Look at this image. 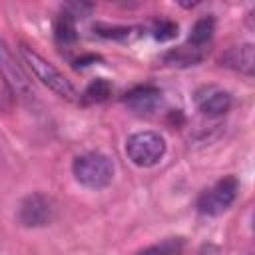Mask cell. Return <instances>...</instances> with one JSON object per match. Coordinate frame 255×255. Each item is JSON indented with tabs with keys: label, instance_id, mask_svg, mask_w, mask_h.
<instances>
[{
	"label": "cell",
	"instance_id": "1",
	"mask_svg": "<svg viewBox=\"0 0 255 255\" xmlns=\"http://www.w3.org/2000/svg\"><path fill=\"white\" fill-rule=\"evenodd\" d=\"M20 56L24 60V64L28 66V70L46 86L50 88L54 94H58L64 100H76V88L72 86V82L54 66L50 64L46 58H42L38 52H34L32 48H28L26 44L20 46Z\"/></svg>",
	"mask_w": 255,
	"mask_h": 255
},
{
	"label": "cell",
	"instance_id": "2",
	"mask_svg": "<svg viewBox=\"0 0 255 255\" xmlns=\"http://www.w3.org/2000/svg\"><path fill=\"white\" fill-rule=\"evenodd\" d=\"M72 171L74 177L78 179V183H82L88 189H102L106 185H110L112 177H114V163L108 155L104 153H84L78 155L72 163Z\"/></svg>",
	"mask_w": 255,
	"mask_h": 255
},
{
	"label": "cell",
	"instance_id": "3",
	"mask_svg": "<svg viewBox=\"0 0 255 255\" xmlns=\"http://www.w3.org/2000/svg\"><path fill=\"white\" fill-rule=\"evenodd\" d=\"M0 78L6 84V88L22 102H30L34 100L36 92L32 86L30 76L26 74L24 66L16 60V56L12 54V50L0 40Z\"/></svg>",
	"mask_w": 255,
	"mask_h": 255
},
{
	"label": "cell",
	"instance_id": "4",
	"mask_svg": "<svg viewBox=\"0 0 255 255\" xmlns=\"http://www.w3.org/2000/svg\"><path fill=\"white\" fill-rule=\"evenodd\" d=\"M126 153L137 167L155 165L165 153V139L155 131H137L128 137Z\"/></svg>",
	"mask_w": 255,
	"mask_h": 255
},
{
	"label": "cell",
	"instance_id": "5",
	"mask_svg": "<svg viewBox=\"0 0 255 255\" xmlns=\"http://www.w3.org/2000/svg\"><path fill=\"white\" fill-rule=\"evenodd\" d=\"M237 191H239L237 177L227 175V177L219 179L217 183H213L209 189H205L199 195L197 207L205 215H221L223 211H227L231 207V203L237 197Z\"/></svg>",
	"mask_w": 255,
	"mask_h": 255
},
{
	"label": "cell",
	"instance_id": "6",
	"mask_svg": "<svg viewBox=\"0 0 255 255\" xmlns=\"http://www.w3.org/2000/svg\"><path fill=\"white\" fill-rule=\"evenodd\" d=\"M54 215V205L52 199L46 197L44 193H30L26 195L16 211V217L20 225L24 227H44L52 221Z\"/></svg>",
	"mask_w": 255,
	"mask_h": 255
},
{
	"label": "cell",
	"instance_id": "7",
	"mask_svg": "<svg viewBox=\"0 0 255 255\" xmlns=\"http://www.w3.org/2000/svg\"><path fill=\"white\" fill-rule=\"evenodd\" d=\"M221 66L231 68L235 72H241L245 76H253L255 72V46L253 44H241L229 48L221 56Z\"/></svg>",
	"mask_w": 255,
	"mask_h": 255
},
{
	"label": "cell",
	"instance_id": "8",
	"mask_svg": "<svg viewBox=\"0 0 255 255\" xmlns=\"http://www.w3.org/2000/svg\"><path fill=\"white\" fill-rule=\"evenodd\" d=\"M126 106L137 114H149L153 112L161 102V92L155 86H137L124 98Z\"/></svg>",
	"mask_w": 255,
	"mask_h": 255
},
{
	"label": "cell",
	"instance_id": "9",
	"mask_svg": "<svg viewBox=\"0 0 255 255\" xmlns=\"http://www.w3.org/2000/svg\"><path fill=\"white\" fill-rule=\"evenodd\" d=\"M163 60L171 66H193L197 62L203 60V48H197V46H179L175 50H169Z\"/></svg>",
	"mask_w": 255,
	"mask_h": 255
},
{
	"label": "cell",
	"instance_id": "10",
	"mask_svg": "<svg viewBox=\"0 0 255 255\" xmlns=\"http://www.w3.org/2000/svg\"><path fill=\"white\" fill-rule=\"evenodd\" d=\"M231 108V96L227 92H211L199 102V110L207 116H223Z\"/></svg>",
	"mask_w": 255,
	"mask_h": 255
},
{
	"label": "cell",
	"instance_id": "11",
	"mask_svg": "<svg viewBox=\"0 0 255 255\" xmlns=\"http://www.w3.org/2000/svg\"><path fill=\"white\" fill-rule=\"evenodd\" d=\"M213 32H215V20L211 16H203L193 24V28L189 32V44L197 46V48H203L211 40Z\"/></svg>",
	"mask_w": 255,
	"mask_h": 255
},
{
	"label": "cell",
	"instance_id": "12",
	"mask_svg": "<svg viewBox=\"0 0 255 255\" xmlns=\"http://www.w3.org/2000/svg\"><path fill=\"white\" fill-rule=\"evenodd\" d=\"M54 36H56V40L60 42V44H72L74 40H76V20L70 16V14H66V12H62L60 16H58V20H56V24H54Z\"/></svg>",
	"mask_w": 255,
	"mask_h": 255
},
{
	"label": "cell",
	"instance_id": "13",
	"mask_svg": "<svg viewBox=\"0 0 255 255\" xmlns=\"http://www.w3.org/2000/svg\"><path fill=\"white\" fill-rule=\"evenodd\" d=\"M137 255H183V239H179V237L163 239L155 245L141 249Z\"/></svg>",
	"mask_w": 255,
	"mask_h": 255
},
{
	"label": "cell",
	"instance_id": "14",
	"mask_svg": "<svg viewBox=\"0 0 255 255\" xmlns=\"http://www.w3.org/2000/svg\"><path fill=\"white\" fill-rule=\"evenodd\" d=\"M110 94H112L110 82L104 80V78H98V80H94L92 84H88V88L84 90V96H82V98H84V102H88V104H98V102L108 100Z\"/></svg>",
	"mask_w": 255,
	"mask_h": 255
},
{
	"label": "cell",
	"instance_id": "15",
	"mask_svg": "<svg viewBox=\"0 0 255 255\" xmlns=\"http://www.w3.org/2000/svg\"><path fill=\"white\" fill-rule=\"evenodd\" d=\"M177 36V24L171 20H159L153 26V38L159 42H167Z\"/></svg>",
	"mask_w": 255,
	"mask_h": 255
}]
</instances>
